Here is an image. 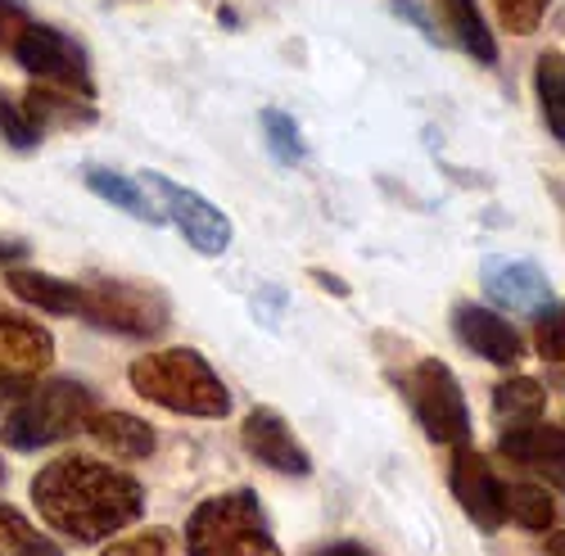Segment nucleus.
Here are the masks:
<instances>
[{"instance_id": "obj_28", "label": "nucleus", "mask_w": 565, "mask_h": 556, "mask_svg": "<svg viewBox=\"0 0 565 556\" xmlns=\"http://www.w3.org/2000/svg\"><path fill=\"white\" fill-rule=\"evenodd\" d=\"M0 136H6L14 150H32V146L41 141V131H36V122L28 118V109H23L19 96H0Z\"/></svg>"}, {"instance_id": "obj_23", "label": "nucleus", "mask_w": 565, "mask_h": 556, "mask_svg": "<svg viewBox=\"0 0 565 556\" xmlns=\"http://www.w3.org/2000/svg\"><path fill=\"white\" fill-rule=\"evenodd\" d=\"M0 556H64V552L55 538L36 534V525L23 512L0 502Z\"/></svg>"}, {"instance_id": "obj_11", "label": "nucleus", "mask_w": 565, "mask_h": 556, "mask_svg": "<svg viewBox=\"0 0 565 556\" xmlns=\"http://www.w3.org/2000/svg\"><path fill=\"white\" fill-rule=\"evenodd\" d=\"M480 286L507 312H539V308L552 303L547 271L539 263H530V258H484Z\"/></svg>"}, {"instance_id": "obj_15", "label": "nucleus", "mask_w": 565, "mask_h": 556, "mask_svg": "<svg viewBox=\"0 0 565 556\" xmlns=\"http://www.w3.org/2000/svg\"><path fill=\"white\" fill-rule=\"evenodd\" d=\"M6 286L14 299L41 308V312H55V317H73L82 312V281H64V276L51 271H32V267H14L6 276Z\"/></svg>"}, {"instance_id": "obj_31", "label": "nucleus", "mask_w": 565, "mask_h": 556, "mask_svg": "<svg viewBox=\"0 0 565 556\" xmlns=\"http://www.w3.org/2000/svg\"><path fill=\"white\" fill-rule=\"evenodd\" d=\"M312 556H371L362 543H331V547H321V552H312Z\"/></svg>"}, {"instance_id": "obj_3", "label": "nucleus", "mask_w": 565, "mask_h": 556, "mask_svg": "<svg viewBox=\"0 0 565 556\" xmlns=\"http://www.w3.org/2000/svg\"><path fill=\"white\" fill-rule=\"evenodd\" d=\"M131 389L177 416H200V421H222L231 411V389L195 349H159L127 366Z\"/></svg>"}, {"instance_id": "obj_13", "label": "nucleus", "mask_w": 565, "mask_h": 556, "mask_svg": "<svg viewBox=\"0 0 565 556\" xmlns=\"http://www.w3.org/2000/svg\"><path fill=\"white\" fill-rule=\"evenodd\" d=\"M498 452L515 461V467L534 471L539 480L565 489V430L561 426H543V421L511 426L498 435Z\"/></svg>"}, {"instance_id": "obj_20", "label": "nucleus", "mask_w": 565, "mask_h": 556, "mask_svg": "<svg viewBox=\"0 0 565 556\" xmlns=\"http://www.w3.org/2000/svg\"><path fill=\"white\" fill-rule=\"evenodd\" d=\"M543 407H547V389H543V381L511 376V381L493 385V416H498L507 430H511V426L543 421Z\"/></svg>"}, {"instance_id": "obj_12", "label": "nucleus", "mask_w": 565, "mask_h": 556, "mask_svg": "<svg viewBox=\"0 0 565 556\" xmlns=\"http://www.w3.org/2000/svg\"><path fill=\"white\" fill-rule=\"evenodd\" d=\"M452 331H457V340H461L470 353H480V357L493 362V366H515V362L525 357L521 331H515L507 317H498L493 308L457 303V308H452Z\"/></svg>"}, {"instance_id": "obj_9", "label": "nucleus", "mask_w": 565, "mask_h": 556, "mask_svg": "<svg viewBox=\"0 0 565 556\" xmlns=\"http://www.w3.org/2000/svg\"><path fill=\"white\" fill-rule=\"evenodd\" d=\"M448 484H452V498L461 512L476 521L484 534H498L507 525V498H502V480L493 475L489 461L470 448V443H457L452 452V471H448Z\"/></svg>"}, {"instance_id": "obj_4", "label": "nucleus", "mask_w": 565, "mask_h": 556, "mask_svg": "<svg viewBox=\"0 0 565 556\" xmlns=\"http://www.w3.org/2000/svg\"><path fill=\"white\" fill-rule=\"evenodd\" d=\"M185 556H286L254 489L204 498L181 530Z\"/></svg>"}, {"instance_id": "obj_24", "label": "nucleus", "mask_w": 565, "mask_h": 556, "mask_svg": "<svg viewBox=\"0 0 565 556\" xmlns=\"http://www.w3.org/2000/svg\"><path fill=\"white\" fill-rule=\"evenodd\" d=\"M258 122H263V141H267V150H271L276 163L290 168V163H303V159H308V146H303V136H299V122H295L286 109H263Z\"/></svg>"}, {"instance_id": "obj_22", "label": "nucleus", "mask_w": 565, "mask_h": 556, "mask_svg": "<svg viewBox=\"0 0 565 556\" xmlns=\"http://www.w3.org/2000/svg\"><path fill=\"white\" fill-rule=\"evenodd\" d=\"M502 498H507V521L525 525V530H534V534L552 530L556 502H552V493H547L543 484H502Z\"/></svg>"}, {"instance_id": "obj_18", "label": "nucleus", "mask_w": 565, "mask_h": 556, "mask_svg": "<svg viewBox=\"0 0 565 556\" xmlns=\"http://www.w3.org/2000/svg\"><path fill=\"white\" fill-rule=\"evenodd\" d=\"M86 191H96L100 200H109L114 209H122L127 217H136V222H150V226H159L163 222V209L150 200V191L140 181H131V177H122V172H109V168H86Z\"/></svg>"}, {"instance_id": "obj_25", "label": "nucleus", "mask_w": 565, "mask_h": 556, "mask_svg": "<svg viewBox=\"0 0 565 556\" xmlns=\"http://www.w3.org/2000/svg\"><path fill=\"white\" fill-rule=\"evenodd\" d=\"M100 556H177V534L163 525H150L127 538H109V547Z\"/></svg>"}, {"instance_id": "obj_5", "label": "nucleus", "mask_w": 565, "mask_h": 556, "mask_svg": "<svg viewBox=\"0 0 565 556\" xmlns=\"http://www.w3.org/2000/svg\"><path fill=\"white\" fill-rule=\"evenodd\" d=\"M82 317L90 327L127 335V340H154L168 331L172 303L150 281H122V276H86L82 281Z\"/></svg>"}, {"instance_id": "obj_32", "label": "nucleus", "mask_w": 565, "mask_h": 556, "mask_svg": "<svg viewBox=\"0 0 565 556\" xmlns=\"http://www.w3.org/2000/svg\"><path fill=\"white\" fill-rule=\"evenodd\" d=\"M28 245L23 240H6V236H0V263H10V258H19Z\"/></svg>"}, {"instance_id": "obj_2", "label": "nucleus", "mask_w": 565, "mask_h": 556, "mask_svg": "<svg viewBox=\"0 0 565 556\" xmlns=\"http://www.w3.org/2000/svg\"><path fill=\"white\" fill-rule=\"evenodd\" d=\"M90 416H96V394L82 381L0 376V443L6 448H51L82 435Z\"/></svg>"}, {"instance_id": "obj_19", "label": "nucleus", "mask_w": 565, "mask_h": 556, "mask_svg": "<svg viewBox=\"0 0 565 556\" xmlns=\"http://www.w3.org/2000/svg\"><path fill=\"white\" fill-rule=\"evenodd\" d=\"M439 10H444V23H448L452 41L470 60L476 64H498V41H493V32H489L476 0H439Z\"/></svg>"}, {"instance_id": "obj_21", "label": "nucleus", "mask_w": 565, "mask_h": 556, "mask_svg": "<svg viewBox=\"0 0 565 556\" xmlns=\"http://www.w3.org/2000/svg\"><path fill=\"white\" fill-rule=\"evenodd\" d=\"M534 90H539V109L552 136L565 146V55L561 51H543L534 60Z\"/></svg>"}, {"instance_id": "obj_14", "label": "nucleus", "mask_w": 565, "mask_h": 556, "mask_svg": "<svg viewBox=\"0 0 565 556\" xmlns=\"http://www.w3.org/2000/svg\"><path fill=\"white\" fill-rule=\"evenodd\" d=\"M55 362V340L32 317L0 308V376H41Z\"/></svg>"}, {"instance_id": "obj_6", "label": "nucleus", "mask_w": 565, "mask_h": 556, "mask_svg": "<svg viewBox=\"0 0 565 556\" xmlns=\"http://www.w3.org/2000/svg\"><path fill=\"white\" fill-rule=\"evenodd\" d=\"M407 403L416 411L420 430H426L435 443H466L470 439V407L461 394V381L452 376V366L439 357H420L407 376H403Z\"/></svg>"}, {"instance_id": "obj_1", "label": "nucleus", "mask_w": 565, "mask_h": 556, "mask_svg": "<svg viewBox=\"0 0 565 556\" xmlns=\"http://www.w3.org/2000/svg\"><path fill=\"white\" fill-rule=\"evenodd\" d=\"M32 502L41 521L73 543H105L146 516V489L136 475L96 457H55L32 475Z\"/></svg>"}, {"instance_id": "obj_16", "label": "nucleus", "mask_w": 565, "mask_h": 556, "mask_svg": "<svg viewBox=\"0 0 565 556\" xmlns=\"http://www.w3.org/2000/svg\"><path fill=\"white\" fill-rule=\"evenodd\" d=\"M86 435L118 461H146L154 452V430L131 411H96L86 421Z\"/></svg>"}, {"instance_id": "obj_33", "label": "nucleus", "mask_w": 565, "mask_h": 556, "mask_svg": "<svg viewBox=\"0 0 565 556\" xmlns=\"http://www.w3.org/2000/svg\"><path fill=\"white\" fill-rule=\"evenodd\" d=\"M547 556H565V530L547 538Z\"/></svg>"}, {"instance_id": "obj_30", "label": "nucleus", "mask_w": 565, "mask_h": 556, "mask_svg": "<svg viewBox=\"0 0 565 556\" xmlns=\"http://www.w3.org/2000/svg\"><path fill=\"white\" fill-rule=\"evenodd\" d=\"M312 281L321 286V290H331V295H340V299H349V286L340 281L335 271H321V267H312Z\"/></svg>"}, {"instance_id": "obj_7", "label": "nucleus", "mask_w": 565, "mask_h": 556, "mask_svg": "<svg viewBox=\"0 0 565 556\" xmlns=\"http://www.w3.org/2000/svg\"><path fill=\"white\" fill-rule=\"evenodd\" d=\"M23 73H32L41 86H60L68 96H82V100H96V77H90V60L82 51V41H73L68 32L51 28V23H32L19 45L10 51Z\"/></svg>"}, {"instance_id": "obj_27", "label": "nucleus", "mask_w": 565, "mask_h": 556, "mask_svg": "<svg viewBox=\"0 0 565 556\" xmlns=\"http://www.w3.org/2000/svg\"><path fill=\"white\" fill-rule=\"evenodd\" d=\"M493 10H498L502 28H507L511 36H530V32L543 28L552 0H493Z\"/></svg>"}, {"instance_id": "obj_8", "label": "nucleus", "mask_w": 565, "mask_h": 556, "mask_svg": "<svg viewBox=\"0 0 565 556\" xmlns=\"http://www.w3.org/2000/svg\"><path fill=\"white\" fill-rule=\"evenodd\" d=\"M146 191H154L159 195V209H163V217L181 231L185 240H191V249L195 254H204V258H217V254H226L231 249V217L213 204V200H204L200 191H191V185H177V181H168V177H159V172H146Z\"/></svg>"}, {"instance_id": "obj_26", "label": "nucleus", "mask_w": 565, "mask_h": 556, "mask_svg": "<svg viewBox=\"0 0 565 556\" xmlns=\"http://www.w3.org/2000/svg\"><path fill=\"white\" fill-rule=\"evenodd\" d=\"M534 349L539 357L547 362H565V303H547L539 308V321H534Z\"/></svg>"}, {"instance_id": "obj_34", "label": "nucleus", "mask_w": 565, "mask_h": 556, "mask_svg": "<svg viewBox=\"0 0 565 556\" xmlns=\"http://www.w3.org/2000/svg\"><path fill=\"white\" fill-rule=\"evenodd\" d=\"M552 195H556V204H561V213H565V185H561V181H552Z\"/></svg>"}, {"instance_id": "obj_29", "label": "nucleus", "mask_w": 565, "mask_h": 556, "mask_svg": "<svg viewBox=\"0 0 565 556\" xmlns=\"http://www.w3.org/2000/svg\"><path fill=\"white\" fill-rule=\"evenodd\" d=\"M28 28H32V14L23 0H0V51H14Z\"/></svg>"}, {"instance_id": "obj_35", "label": "nucleus", "mask_w": 565, "mask_h": 556, "mask_svg": "<svg viewBox=\"0 0 565 556\" xmlns=\"http://www.w3.org/2000/svg\"><path fill=\"white\" fill-rule=\"evenodd\" d=\"M6 475H10V471H6V461H0V484H6Z\"/></svg>"}, {"instance_id": "obj_10", "label": "nucleus", "mask_w": 565, "mask_h": 556, "mask_svg": "<svg viewBox=\"0 0 565 556\" xmlns=\"http://www.w3.org/2000/svg\"><path fill=\"white\" fill-rule=\"evenodd\" d=\"M241 443L254 461H263L267 471L276 475H308L312 471V457L308 448L295 439L290 421L280 416L276 407H254L245 416V426H241Z\"/></svg>"}, {"instance_id": "obj_17", "label": "nucleus", "mask_w": 565, "mask_h": 556, "mask_svg": "<svg viewBox=\"0 0 565 556\" xmlns=\"http://www.w3.org/2000/svg\"><path fill=\"white\" fill-rule=\"evenodd\" d=\"M23 109H28V118L36 122L41 136L51 131V127H90V122H96V109H90V100L68 96V90H60V86H41V82L28 86Z\"/></svg>"}]
</instances>
